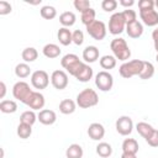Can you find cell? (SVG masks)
Returning <instances> with one entry per match:
<instances>
[{"mask_svg":"<svg viewBox=\"0 0 158 158\" xmlns=\"http://www.w3.org/2000/svg\"><path fill=\"white\" fill-rule=\"evenodd\" d=\"M143 64H144V60H141V59H132L128 62H123L118 68V73L122 78L130 79L132 77L141 74L143 69Z\"/></svg>","mask_w":158,"mask_h":158,"instance_id":"cell-1","label":"cell"},{"mask_svg":"<svg viewBox=\"0 0 158 158\" xmlns=\"http://www.w3.org/2000/svg\"><path fill=\"white\" fill-rule=\"evenodd\" d=\"M110 48L114 53V57L118 60H122V62H126L127 59H130L131 57V49L126 42V40L121 38V37H117V38H114L110 43Z\"/></svg>","mask_w":158,"mask_h":158,"instance_id":"cell-2","label":"cell"},{"mask_svg":"<svg viewBox=\"0 0 158 158\" xmlns=\"http://www.w3.org/2000/svg\"><path fill=\"white\" fill-rule=\"evenodd\" d=\"M77 105L80 109H89L99 104V96L94 89L86 88L77 95Z\"/></svg>","mask_w":158,"mask_h":158,"instance_id":"cell-3","label":"cell"},{"mask_svg":"<svg viewBox=\"0 0 158 158\" xmlns=\"http://www.w3.org/2000/svg\"><path fill=\"white\" fill-rule=\"evenodd\" d=\"M60 64H62V67H63L70 75L75 77V74H77V73L79 72V69L83 67L84 62H81L77 54L68 53V54H65V56L60 59Z\"/></svg>","mask_w":158,"mask_h":158,"instance_id":"cell-4","label":"cell"},{"mask_svg":"<svg viewBox=\"0 0 158 158\" xmlns=\"http://www.w3.org/2000/svg\"><path fill=\"white\" fill-rule=\"evenodd\" d=\"M126 30V21L122 16V12H115L109 19V32L111 35H120Z\"/></svg>","mask_w":158,"mask_h":158,"instance_id":"cell-5","label":"cell"},{"mask_svg":"<svg viewBox=\"0 0 158 158\" xmlns=\"http://www.w3.org/2000/svg\"><path fill=\"white\" fill-rule=\"evenodd\" d=\"M33 93V90L30 88V85L26 81H17L12 86V95L16 100L21 101L22 104H26L30 95Z\"/></svg>","mask_w":158,"mask_h":158,"instance_id":"cell-6","label":"cell"},{"mask_svg":"<svg viewBox=\"0 0 158 158\" xmlns=\"http://www.w3.org/2000/svg\"><path fill=\"white\" fill-rule=\"evenodd\" d=\"M95 85L101 91H110L114 86V78L109 72L101 70L95 75Z\"/></svg>","mask_w":158,"mask_h":158,"instance_id":"cell-7","label":"cell"},{"mask_svg":"<svg viewBox=\"0 0 158 158\" xmlns=\"http://www.w3.org/2000/svg\"><path fill=\"white\" fill-rule=\"evenodd\" d=\"M85 27H86V32L89 33V36L96 41H101L106 36V25L102 21L95 20Z\"/></svg>","mask_w":158,"mask_h":158,"instance_id":"cell-8","label":"cell"},{"mask_svg":"<svg viewBox=\"0 0 158 158\" xmlns=\"http://www.w3.org/2000/svg\"><path fill=\"white\" fill-rule=\"evenodd\" d=\"M31 84L35 89L43 90L49 84V75L44 70H36L31 74Z\"/></svg>","mask_w":158,"mask_h":158,"instance_id":"cell-9","label":"cell"},{"mask_svg":"<svg viewBox=\"0 0 158 158\" xmlns=\"http://www.w3.org/2000/svg\"><path fill=\"white\" fill-rule=\"evenodd\" d=\"M115 127L121 136H128L133 130V121L130 116H120L116 120Z\"/></svg>","mask_w":158,"mask_h":158,"instance_id":"cell-10","label":"cell"},{"mask_svg":"<svg viewBox=\"0 0 158 158\" xmlns=\"http://www.w3.org/2000/svg\"><path fill=\"white\" fill-rule=\"evenodd\" d=\"M51 83L54 89L63 90L68 86V74L64 70H54L51 75Z\"/></svg>","mask_w":158,"mask_h":158,"instance_id":"cell-11","label":"cell"},{"mask_svg":"<svg viewBox=\"0 0 158 158\" xmlns=\"http://www.w3.org/2000/svg\"><path fill=\"white\" fill-rule=\"evenodd\" d=\"M44 104H46L44 96H43L40 91H33V93L30 95V98L27 99V101H26L25 105H27V106H28L30 109H32L33 111H35V110H40V111H41V109H43Z\"/></svg>","mask_w":158,"mask_h":158,"instance_id":"cell-12","label":"cell"},{"mask_svg":"<svg viewBox=\"0 0 158 158\" xmlns=\"http://www.w3.org/2000/svg\"><path fill=\"white\" fill-rule=\"evenodd\" d=\"M139 17L142 22L148 27H153L158 25V11L154 9L139 11Z\"/></svg>","mask_w":158,"mask_h":158,"instance_id":"cell-13","label":"cell"},{"mask_svg":"<svg viewBox=\"0 0 158 158\" xmlns=\"http://www.w3.org/2000/svg\"><path fill=\"white\" fill-rule=\"evenodd\" d=\"M88 136L93 139V141H100L104 138L105 136V128L101 123L99 122H93L89 125L88 127Z\"/></svg>","mask_w":158,"mask_h":158,"instance_id":"cell-14","label":"cell"},{"mask_svg":"<svg viewBox=\"0 0 158 158\" xmlns=\"http://www.w3.org/2000/svg\"><path fill=\"white\" fill-rule=\"evenodd\" d=\"M37 120L42 123V125H46V126H49V125H53L56 121H57V115L53 110H49V109H43L38 112L37 115Z\"/></svg>","mask_w":158,"mask_h":158,"instance_id":"cell-15","label":"cell"},{"mask_svg":"<svg viewBox=\"0 0 158 158\" xmlns=\"http://www.w3.org/2000/svg\"><path fill=\"white\" fill-rule=\"evenodd\" d=\"M126 33L131 38H139L143 33V25L139 21H133L126 25Z\"/></svg>","mask_w":158,"mask_h":158,"instance_id":"cell-16","label":"cell"},{"mask_svg":"<svg viewBox=\"0 0 158 158\" xmlns=\"http://www.w3.org/2000/svg\"><path fill=\"white\" fill-rule=\"evenodd\" d=\"M93 74H94L93 68H91L90 65H88L86 63H84L83 67L79 69V72L75 74L74 78H75L77 80H79V81H81V83H88V81L93 78Z\"/></svg>","mask_w":158,"mask_h":158,"instance_id":"cell-17","label":"cell"},{"mask_svg":"<svg viewBox=\"0 0 158 158\" xmlns=\"http://www.w3.org/2000/svg\"><path fill=\"white\" fill-rule=\"evenodd\" d=\"M99 49L95 46H88L83 51V59L86 63H94L99 59Z\"/></svg>","mask_w":158,"mask_h":158,"instance_id":"cell-18","label":"cell"},{"mask_svg":"<svg viewBox=\"0 0 158 158\" xmlns=\"http://www.w3.org/2000/svg\"><path fill=\"white\" fill-rule=\"evenodd\" d=\"M57 37H58L59 43L63 46H69L73 42V32H70V30L67 27H60L58 30Z\"/></svg>","mask_w":158,"mask_h":158,"instance_id":"cell-19","label":"cell"},{"mask_svg":"<svg viewBox=\"0 0 158 158\" xmlns=\"http://www.w3.org/2000/svg\"><path fill=\"white\" fill-rule=\"evenodd\" d=\"M138 142L135 138H125L122 142V152L123 153H132V154H137L138 152Z\"/></svg>","mask_w":158,"mask_h":158,"instance_id":"cell-20","label":"cell"},{"mask_svg":"<svg viewBox=\"0 0 158 158\" xmlns=\"http://www.w3.org/2000/svg\"><path fill=\"white\" fill-rule=\"evenodd\" d=\"M42 53H43L44 57H47V58H49V59H53V58L59 57V54H60V48H59V46H57V44H54V43H47V44L43 47Z\"/></svg>","mask_w":158,"mask_h":158,"instance_id":"cell-21","label":"cell"},{"mask_svg":"<svg viewBox=\"0 0 158 158\" xmlns=\"http://www.w3.org/2000/svg\"><path fill=\"white\" fill-rule=\"evenodd\" d=\"M77 109V102L73 101L72 99H64L59 102V111L63 115H70L75 111Z\"/></svg>","mask_w":158,"mask_h":158,"instance_id":"cell-22","label":"cell"},{"mask_svg":"<svg viewBox=\"0 0 158 158\" xmlns=\"http://www.w3.org/2000/svg\"><path fill=\"white\" fill-rule=\"evenodd\" d=\"M75 20H77L75 14L72 11H65V12L60 14V16H59V22L63 25V27H67V28L73 26L75 23Z\"/></svg>","mask_w":158,"mask_h":158,"instance_id":"cell-23","label":"cell"},{"mask_svg":"<svg viewBox=\"0 0 158 158\" xmlns=\"http://www.w3.org/2000/svg\"><path fill=\"white\" fill-rule=\"evenodd\" d=\"M136 130H137V132H138L144 139H147V138L153 133V131H154L153 126L149 125V123H147V122H138V123L136 125Z\"/></svg>","mask_w":158,"mask_h":158,"instance_id":"cell-24","label":"cell"},{"mask_svg":"<svg viewBox=\"0 0 158 158\" xmlns=\"http://www.w3.org/2000/svg\"><path fill=\"white\" fill-rule=\"evenodd\" d=\"M21 57L22 59L25 60V63H31V62H35L38 57V52L35 47H26L22 53H21Z\"/></svg>","mask_w":158,"mask_h":158,"instance_id":"cell-25","label":"cell"},{"mask_svg":"<svg viewBox=\"0 0 158 158\" xmlns=\"http://www.w3.org/2000/svg\"><path fill=\"white\" fill-rule=\"evenodd\" d=\"M116 63H117V59L114 57V56H102L100 58V67L102 69H105L106 72L110 70V69H114L116 67Z\"/></svg>","mask_w":158,"mask_h":158,"instance_id":"cell-26","label":"cell"},{"mask_svg":"<svg viewBox=\"0 0 158 158\" xmlns=\"http://www.w3.org/2000/svg\"><path fill=\"white\" fill-rule=\"evenodd\" d=\"M83 148L80 144H77V143H73L70 144L67 151H65V157L67 158H81L83 157Z\"/></svg>","mask_w":158,"mask_h":158,"instance_id":"cell-27","label":"cell"},{"mask_svg":"<svg viewBox=\"0 0 158 158\" xmlns=\"http://www.w3.org/2000/svg\"><path fill=\"white\" fill-rule=\"evenodd\" d=\"M96 153L101 158H109L112 154V147L107 142H100L96 146Z\"/></svg>","mask_w":158,"mask_h":158,"instance_id":"cell-28","label":"cell"},{"mask_svg":"<svg viewBox=\"0 0 158 158\" xmlns=\"http://www.w3.org/2000/svg\"><path fill=\"white\" fill-rule=\"evenodd\" d=\"M17 110V104L14 100H2L0 102V111L2 114H14Z\"/></svg>","mask_w":158,"mask_h":158,"instance_id":"cell-29","label":"cell"},{"mask_svg":"<svg viewBox=\"0 0 158 158\" xmlns=\"http://www.w3.org/2000/svg\"><path fill=\"white\" fill-rule=\"evenodd\" d=\"M36 121H37V115L35 114L33 110L23 111V112L21 114V116H20V122H21V123H26V125L32 126Z\"/></svg>","mask_w":158,"mask_h":158,"instance_id":"cell-30","label":"cell"},{"mask_svg":"<svg viewBox=\"0 0 158 158\" xmlns=\"http://www.w3.org/2000/svg\"><path fill=\"white\" fill-rule=\"evenodd\" d=\"M15 74H16L17 78H21V79L27 78L31 74V68L27 63H19L15 67Z\"/></svg>","mask_w":158,"mask_h":158,"instance_id":"cell-31","label":"cell"},{"mask_svg":"<svg viewBox=\"0 0 158 158\" xmlns=\"http://www.w3.org/2000/svg\"><path fill=\"white\" fill-rule=\"evenodd\" d=\"M153 75H154V65L151 62L144 60L143 69H142V72H141V74L138 77L141 79H143V80H147V79H151Z\"/></svg>","mask_w":158,"mask_h":158,"instance_id":"cell-32","label":"cell"},{"mask_svg":"<svg viewBox=\"0 0 158 158\" xmlns=\"http://www.w3.org/2000/svg\"><path fill=\"white\" fill-rule=\"evenodd\" d=\"M40 14H41V16H42L44 20H53V19L57 16V10H56L54 6L44 5V6L41 7Z\"/></svg>","mask_w":158,"mask_h":158,"instance_id":"cell-33","label":"cell"},{"mask_svg":"<svg viewBox=\"0 0 158 158\" xmlns=\"http://www.w3.org/2000/svg\"><path fill=\"white\" fill-rule=\"evenodd\" d=\"M16 132H17V136H19L20 138H22V139H27V138L32 135V126L26 125V123H21V122H20L19 126H17Z\"/></svg>","mask_w":158,"mask_h":158,"instance_id":"cell-34","label":"cell"},{"mask_svg":"<svg viewBox=\"0 0 158 158\" xmlns=\"http://www.w3.org/2000/svg\"><path fill=\"white\" fill-rule=\"evenodd\" d=\"M95 16H96V12H95V10L93 9V7H90L89 10H86V11H84L83 14H81V22L85 25V26H88V25H90L93 21H95Z\"/></svg>","mask_w":158,"mask_h":158,"instance_id":"cell-35","label":"cell"},{"mask_svg":"<svg viewBox=\"0 0 158 158\" xmlns=\"http://www.w3.org/2000/svg\"><path fill=\"white\" fill-rule=\"evenodd\" d=\"M122 16L126 21V25L127 23H131L133 21H137V14L135 10H131V9H126L122 11Z\"/></svg>","mask_w":158,"mask_h":158,"instance_id":"cell-36","label":"cell"},{"mask_svg":"<svg viewBox=\"0 0 158 158\" xmlns=\"http://www.w3.org/2000/svg\"><path fill=\"white\" fill-rule=\"evenodd\" d=\"M101 7L106 12H112L117 7V1L116 0H102L101 1Z\"/></svg>","mask_w":158,"mask_h":158,"instance_id":"cell-37","label":"cell"},{"mask_svg":"<svg viewBox=\"0 0 158 158\" xmlns=\"http://www.w3.org/2000/svg\"><path fill=\"white\" fill-rule=\"evenodd\" d=\"M73 5H74V7H75L77 10H79L81 14H83L84 11H86V10L90 9V1H88V0H74Z\"/></svg>","mask_w":158,"mask_h":158,"instance_id":"cell-38","label":"cell"},{"mask_svg":"<svg viewBox=\"0 0 158 158\" xmlns=\"http://www.w3.org/2000/svg\"><path fill=\"white\" fill-rule=\"evenodd\" d=\"M138 9H139V11L154 9V1L153 0H139L138 1Z\"/></svg>","mask_w":158,"mask_h":158,"instance_id":"cell-39","label":"cell"},{"mask_svg":"<svg viewBox=\"0 0 158 158\" xmlns=\"http://www.w3.org/2000/svg\"><path fill=\"white\" fill-rule=\"evenodd\" d=\"M12 11V6L10 2L5 1V0H1L0 1V15L4 16V15H7Z\"/></svg>","mask_w":158,"mask_h":158,"instance_id":"cell-40","label":"cell"},{"mask_svg":"<svg viewBox=\"0 0 158 158\" xmlns=\"http://www.w3.org/2000/svg\"><path fill=\"white\" fill-rule=\"evenodd\" d=\"M84 42V33L81 30H75L73 32V43H75L77 46L83 44Z\"/></svg>","mask_w":158,"mask_h":158,"instance_id":"cell-41","label":"cell"},{"mask_svg":"<svg viewBox=\"0 0 158 158\" xmlns=\"http://www.w3.org/2000/svg\"><path fill=\"white\" fill-rule=\"evenodd\" d=\"M146 142H147L151 147H158V130L154 128L153 133L146 139Z\"/></svg>","mask_w":158,"mask_h":158,"instance_id":"cell-42","label":"cell"},{"mask_svg":"<svg viewBox=\"0 0 158 158\" xmlns=\"http://www.w3.org/2000/svg\"><path fill=\"white\" fill-rule=\"evenodd\" d=\"M152 40H153V43H154V49L158 53V27L156 30H153V32H152Z\"/></svg>","mask_w":158,"mask_h":158,"instance_id":"cell-43","label":"cell"},{"mask_svg":"<svg viewBox=\"0 0 158 158\" xmlns=\"http://www.w3.org/2000/svg\"><path fill=\"white\" fill-rule=\"evenodd\" d=\"M120 5H122L126 9H130L131 6L135 5V1L133 0H120Z\"/></svg>","mask_w":158,"mask_h":158,"instance_id":"cell-44","label":"cell"},{"mask_svg":"<svg viewBox=\"0 0 158 158\" xmlns=\"http://www.w3.org/2000/svg\"><path fill=\"white\" fill-rule=\"evenodd\" d=\"M6 95V85L4 81H0V99H4Z\"/></svg>","mask_w":158,"mask_h":158,"instance_id":"cell-45","label":"cell"},{"mask_svg":"<svg viewBox=\"0 0 158 158\" xmlns=\"http://www.w3.org/2000/svg\"><path fill=\"white\" fill-rule=\"evenodd\" d=\"M121 158H137L136 154H132V153H123L121 154Z\"/></svg>","mask_w":158,"mask_h":158,"instance_id":"cell-46","label":"cell"},{"mask_svg":"<svg viewBox=\"0 0 158 158\" xmlns=\"http://www.w3.org/2000/svg\"><path fill=\"white\" fill-rule=\"evenodd\" d=\"M154 6L158 9V0H156V1H154Z\"/></svg>","mask_w":158,"mask_h":158,"instance_id":"cell-47","label":"cell"},{"mask_svg":"<svg viewBox=\"0 0 158 158\" xmlns=\"http://www.w3.org/2000/svg\"><path fill=\"white\" fill-rule=\"evenodd\" d=\"M156 59H157V62H158V53H157V56H156Z\"/></svg>","mask_w":158,"mask_h":158,"instance_id":"cell-48","label":"cell"}]
</instances>
